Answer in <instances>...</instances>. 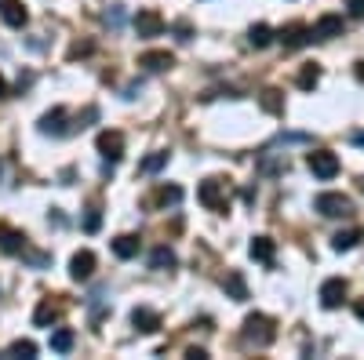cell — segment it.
<instances>
[{
  "instance_id": "1",
  "label": "cell",
  "mask_w": 364,
  "mask_h": 360,
  "mask_svg": "<svg viewBox=\"0 0 364 360\" xmlns=\"http://www.w3.org/2000/svg\"><path fill=\"white\" fill-rule=\"evenodd\" d=\"M273 339H277V327H273V320H269V317H262V313H252V317L245 320V342H248V346H255V349H266Z\"/></svg>"
},
{
  "instance_id": "2",
  "label": "cell",
  "mask_w": 364,
  "mask_h": 360,
  "mask_svg": "<svg viewBox=\"0 0 364 360\" xmlns=\"http://www.w3.org/2000/svg\"><path fill=\"white\" fill-rule=\"evenodd\" d=\"M314 207L324 219H346V215H353V200L346 193H321L314 200Z\"/></svg>"
},
{
  "instance_id": "3",
  "label": "cell",
  "mask_w": 364,
  "mask_h": 360,
  "mask_svg": "<svg viewBox=\"0 0 364 360\" xmlns=\"http://www.w3.org/2000/svg\"><path fill=\"white\" fill-rule=\"evenodd\" d=\"M197 197H200V204L208 207V212H226V186L219 182V178H208V182H200Z\"/></svg>"
},
{
  "instance_id": "4",
  "label": "cell",
  "mask_w": 364,
  "mask_h": 360,
  "mask_svg": "<svg viewBox=\"0 0 364 360\" xmlns=\"http://www.w3.org/2000/svg\"><path fill=\"white\" fill-rule=\"evenodd\" d=\"M310 171L317 175V178H336L339 175V157L331 153V149H317V153H310Z\"/></svg>"
},
{
  "instance_id": "5",
  "label": "cell",
  "mask_w": 364,
  "mask_h": 360,
  "mask_svg": "<svg viewBox=\"0 0 364 360\" xmlns=\"http://www.w3.org/2000/svg\"><path fill=\"white\" fill-rule=\"evenodd\" d=\"M343 298H346V280L343 277H331V280L321 284V306L324 310H339Z\"/></svg>"
},
{
  "instance_id": "6",
  "label": "cell",
  "mask_w": 364,
  "mask_h": 360,
  "mask_svg": "<svg viewBox=\"0 0 364 360\" xmlns=\"http://www.w3.org/2000/svg\"><path fill=\"white\" fill-rule=\"evenodd\" d=\"M277 37H281V44L291 51V48L310 44V40H314V29H310V26H302V22H288V26L281 29V33H277Z\"/></svg>"
},
{
  "instance_id": "7",
  "label": "cell",
  "mask_w": 364,
  "mask_h": 360,
  "mask_svg": "<svg viewBox=\"0 0 364 360\" xmlns=\"http://www.w3.org/2000/svg\"><path fill=\"white\" fill-rule=\"evenodd\" d=\"M95 146H99V153L106 160H120V157H124V135H120V131H102Z\"/></svg>"
},
{
  "instance_id": "8",
  "label": "cell",
  "mask_w": 364,
  "mask_h": 360,
  "mask_svg": "<svg viewBox=\"0 0 364 360\" xmlns=\"http://www.w3.org/2000/svg\"><path fill=\"white\" fill-rule=\"evenodd\" d=\"M135 33L139 37H161L164 33V18L157 11H139L135 15Z\"/></svg>"
},
{
  "instance_id": "9",
  "label": "cell",
  "mask_w": 364,
  "mask_h": 360,
  "mask_svg": "<svg viewBox=\"0 0 364 360\" xmlns=\"http://www.w3.org/2000/svg\"><path fill=\"white\" fill-rule=\"evenodd\" d=\"M139 66L149 70V73H164V70L175 66V55H168V51H146V55H139Z\"/></svg>"
},
{
  "instance_id": "10",
  "label": "cell",
  "mask_w": 364,
  "mask_h": 360,
  "mask_svg": "<svg viewBox=\"0 0 364 360\" xmlns=\"http://www.w3.org/2000/svg\"><path fill=\"white\" fill-rule=\"evenodd\" d=\"M343 33V15H321L314 26V40H331Z\"/></svg>"
},
{
  "instance_id": "11",
  "label": "cell",
  "mask_w": 364,
  "mask_h": 360,
  "mask_svg": "<svg viewBox=\"0 0 364 360\" xmlns=\"http://www.w3.org/2000/svg\"><path fill=\"white\" fill-rule=\"evenodd\" d=\"M41 131H44V135H66V131H70V128H66V109L55 106L51 113H44V116H41Z\"/></svg>"
},
{
  "instance_id": "12",
  "label": "cell",
  "mask_w": 364,
  "mask_h": 360,
  "mask_svg": "<svg viewBox=\"0 0 364 360\" xmlns=\"http://www.w3.org/2000/svg\"><path fill=\"white\" fill-rule=\"evenodd\" d=\"M91 273H95V255H91V251H77L73 262H70V277L73 280H87Z\"/></svg>"
},
{
  "instance_id": "13",
  "label": "cell",
  "mask_w": 364,
  "mask_h": 360,
  "mask_svg": "<svg viewBox=\"0 0 364 360\" xmlns=\"http://www.w3.org/2000/svg\"><path fill=\"white\" fill-rule=\"evenodd\" d=\"M0 251H8V255H22V251H26V236H22L18 229L0 226Z\"/></svg>"
},
{
  "instance_id": "14",
  "label": "cell",
  "mask_w": 364,
  "mask_h": 360,
  "mask_svg": "<svg viewBox=\"0 0 364 360\" xmlns=\"http://www.w3.org/2000/svg\"><path fill=\"white\" fill-rule=\"evenodd\" d=\"M0 15H4V22L15 26V29H22L29 22V11L18 4V0H4V4H0Z\"/></svg>"
},
{
  "instance_id": "15",
  "label": "cell",
  "mask_w": 364,
  "mask_h": 360,
  "mask_svg": "<svg viewBox=\"0 0 364 360\" xmlns=\"http://www.w3.org/2000/svg\"><path fill=\"white\" fill-rule=\"evenodd\" d=\"M132 324L139 327L142 335H154L157 327H161V317H157L154 310H135V313H132Z\"/></svg>"
},
{
  "instance_id": "16",
  "label": "cell",
  "mask_w": 364,
  "mask_h": 360,
  "mask_svg": "<svg viewBox=\"0 0 364 360\" xmlns=\"http://www.w3.org/2000/svg\"><path fill=\"white\" fill-rule=\"evenodd\" d=\"M113 255H117V258H135V255H139V236H132V233L117 236V240H113Z\"/></svg>"
},
{
  "instance_id": "17",
  "label": "cell",
  "mask_w": 364,
  "mask_h": 360,
  "mask_svg": "<svg viewBox=\"0 0 364 360\" xmlns=\"http://www.w3.org/2000/svg\"><path fill=\"white\" fill-rule=\"evenodd\" d=\"M58 313H63V310H58V302L44 298V302L37 306V313H33V324H37V327H48V324H55V320H58Z\"/></svg>"
},
{
  "instance_id": "18",
  "label": "cell",
  "mask_w": 364,
  "mask_h": 360,
  "mask_svg": "<svg viewBox=\"0 0 364 360\" xmlns=\"http://www.w3.org/2000/svg\"><path fill=\"white\" fill-rule=\"evenodd\" d=\"M248 251H252L255 262H266V266H269V262H273V240H269V236H255Z\"/></svg>"
},
{
  "instance_id": "19",
  "label": "cell",
  "mask_w": 364,
  "mask_h": 360,
  "mask_svg": "<svg viewBox=\"0 0 364 360\" xmlns=\"http://www.w3.org/2000/svg\"><path fill=\"white\" fill-rule=\"evenodd\" d=\"M223 288H226V295H230V298H237V302H245V298H248V284H245V277H240L237 269L226 277V284H223Z\"/></svg>"
},
{
  "instance_id": "20",
  "label": "cell",
  "mask_w": 364,
  "mask_h": 360,
  "mask_svg": "<svg viewBox=\"0 0 364 360\" xmlns=\"http://www.w3.org/2000/svg\"><path fill=\"white\" fill-rule=\"evenodd\" d=\"M269 40H273V29H269L266 22H255V26L248 29V44H252V48H266Z\"/></svg>"
},
{
  "instance_id": "21",
  "label": "cell",
  "mask_w": 364,
  "mask_h": 360,
  "mask_svg": "<svg viewBox=\"0 0 364 360\" xmlns=\"http://www.w3.org/2000/svg\"><path fill=\"white\" fill-rule=\"evenodd\" d=\"M317 84H321V70L314 62H306V66L299 70V87H302V92H314Z\"/></svg>"
},
{
  "instance_id": "22",
  "label": "cell",
  "mask_w": 364,
  "mask_h": 360,
  "mask_svg": "<svg viewBox=\"0 0 364 360\" xmlns=\"http://www.w3.org/2000/svg\"><path fill=\"white\" fill-rule=\"evenodd\" d=\"M259 102H262V109H266V113H284V95L277 92V87H266Z\"/></svg>"
},
{
  "instance_id": "23",
  "label": "cell",
  "mask_w": 364,
  "mask_h": 360,
  "mask_svg": "<svg viewBox=\"0 0 364 360\" xmlns=\"http://www.w3.org/2000/svg\"><path fill=\"white\" fill-rule=\"evenodd\" d=\"M357 240H360V229H343V233L331 236V248H336V251H350V248H357Z\"/></svg>"
},
{
  "instance_id": "24",
  "label": "cell",
  "mask_w": 364,
  "mask_h": 360,
  "mask_svg": "<svg viewBox=\"0 0 364 360\" xmlns=\"http://www.w3.org/2000/svg\"><path fill=\"white\" fill-rule=\"evenodd\" d=\"M164 164H168V153H164V149H157V153H149V157L139 164V171H142V175H157Z\"/></svg>"
},
{
  "instance_id": "25",
  "label": "cell",
  "mask_w": 364,
  "mask_h": 360,
  "mask_svg": "<svg viewBox=\"0 0 364 360\" xmlns=\"http://www.w3.org/2000/svg\"><path fill=\"white\" fill-rule=\"evenodd\" d=\"M51 349L55 353H70L73 349V332H70V327H58V332L51 335Z\"/></svg>"
},
{
  "instance_id": "26",
  "label": "cell",
  "mask_w": 364,
  "mask_h": 360,
  "mask_svg": "<svg viewBox=\"0 0 364 360\" xmlns=\"http://www.w3.org/2000/svg\"><path fill=\"white\" fill-rule=\"evenodd\" d=\"M178 258H175V251L171 248H157L154 255H149V266H154V269H171Z\"/></svg>"
},
{
  "instance_id": "27",
  "label": "cell",
  "mask_w": 364,
  "mask_h": 360,
  "mask_svg": "<svg viewBox=\"0 0 364 360\" xmlns=\"http://www.w3.org/2000/svg\"><path fill=\"white\" fill-rule=\"evenodd\" d=\"M178 200H182V190H178V186H161L157 197H154V204H164V207H168V204H178Z\"/></svg>"
},
{
  "instance_id": "28",
  "label": "cell",
  "mask_w": 364,
  "mask_h": 360,
  "mask_svg": "<svg viewBox=\"0 0 364 360\" xmlns=\"http://www.w3.org/2000/svg\"><path fill=\"white\" fill-rule=\"evenodd\" d=\"M11 356H37V342H29V339H18V342H11V349H8Z\"/></svg>"
},
{
  "instance_id": "29",
  "label": "cell",
  "mask_w": 364,
  "mask_h": 360,
  "mask_svg": "<svg viewBox=\"0 0 364 360\" xmlns=\"http://www.w3.org/2000/svg\"><path fill=\"white\" fill-rule=\"evenodd\" d=\"M99 226H102V212H99V207H91V212L84 215V229L87 233H99Z\"/></svg>"
},
{
  "instance_id": "30",
  "label": "cell",
  "mask_w": 364,
  "mask_h": 360,
  "mask_svg": "<svg viewBox=\"0 0 364 360\" xmlns=\"http://www.w3.org/2000/svg\"><path fill=\"white\" fill-rule=\"evenodd\" d=\"M106 22H109V26H120V22H124V8H120V4H113V11L106 15Z\"/></svg>"
},
{
  "instance_id": "31",
  "label": "cell",
  "mask_w": 364,
  "mask_h": 360,
  "mask_svg": "<svg viewBox=\"0 0 364 360\" xmlns=\"http://www.w3.org/2000/svg\"><path fill=\"white\" fill-rule=\"evenodd\" d=\"M350 15L353 18H364V0H350Z\"/></svg>"
},
{
  "instance_id": "32",
  "label": "cell",
  "mask_w": 364,
  "mask_h": 360,
  "mask_svg": "<svg viewBox=\"0 0 364 360\" xmlns=\"http://www.w3.org/2000/svg\"><path fill=\"white\" fill-rule=\"evenodd\" d=\"M91 51V44H73L70 48V58H80V55H87Z\"/></svg>"
},
{
  "instance_id": "33",
  "label": "cell",
  "mask_w": 364,
  "mask_h": 360,
  "mask_svg": "<svg viewBox=\"0 0 364 360\" xmlns=\"http://www.w3.org/2000/svg\"><path fill=\"white\" fill-rule=\"evenodd\" d=\"M175 33H178V40H190V26H186V22H178V26H175Z\"/></svg>"
},
{
  "instance_id": "34",
  "label": "cell",
  "mask_w": 364,
  "mask_h": 360,
  "mask_svg": "<svg viewBox=\"0 0 364 360\" xmlns=\"http://www.w3.org/2000/svg\"><path fill=\"white\" fill-rule=\"evenodd\" d=\"M353 313H357V320H364V298H357V302H353Z\"/></svg>"
},
{
  "instance_id": "35",
  "label": "cell",
  "mask_w": 364,
  "mask_h": 360,
  "mask_svg": "<svg viewBox=\"0 0 364 360\" xmlns=\"http://www.w3.org/2000/svg\"><path fill=\"white\" fill-rule=\"evenodd\" d=\"M353 73H357V80H360V84H364V58H360V62H357V66H353Z\"/></svg>"
},
{
  "instance_id": "36",
  "label": "cell",
  "mask_w": 364,
  "mask_h": 360,
  "mask_svg": "<svg viewBox=\"0 0 364 360\" xmlns=\"http://www.w3.org/2000/svg\"><path fill=\"white\" fill-rule=\"evenodd\" d=\"M0 99H8V84H4V77H0Z\"/></svg>"
},
{
  "instance_id": "37",
  "label": "cell",
  "mask_w": 364,
  "mask_h": 360,
  "mask_svg": "<svg viewBox=\"0 0 364 360\" xmlns=\"http://www.w3.org/2000/svg\"><path fill=\"white\" fill-rule=\"evenodd\" d=\"M353 142H357V146H364V131H357V135H353Z\"/></svg>"
},
{
  "instance_id": "38",
  "label": "cell",
  "mask_w": 364,
  "mask_h": 360,
  "mask_svg": "<svg viewBox=\"0 0 364 360\" xmlns=\"http://www.w3.org/2000/svg\"><path fill=\"white\" fill-rule=\"evenodd\" d=\"M360 190H364V178H360Z\"/></svg>"
}]
</instances>
